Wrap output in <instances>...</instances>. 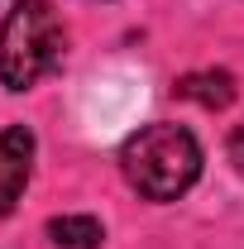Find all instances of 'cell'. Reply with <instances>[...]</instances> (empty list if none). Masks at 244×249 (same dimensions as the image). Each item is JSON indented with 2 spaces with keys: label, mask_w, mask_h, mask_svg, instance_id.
Segmentation results:
<instances>
[{
  "label": "cell",
  "mask_w": 244,
  "mask_h": 249,
  "mask_svg": "<svg viewBox=\"0 0 244 249\" xmlns=\"http://www.w3.org/2000/svg\"><path fill=\"white\" fill-rule=\"evenodd\" d=\"M62 19L53 0H15L0 24V82L10 91H29L62 67Z\"/></svg>",
  "instance_id": "2"
},
{
  "label": "cell",
  "mask_w": 244,
  "mask_h": 249,
  "mask_svg": "<svg viewBox=\"0 0 244 249\" xmlns=\"http://www.w3.org/2000/svg\"><path fill=\"white\" fill-rule=\"evenodd\" d=\"M230 163L244 173V120L235 124V134H230Z\"/></svg>",
  "instance_id": "6"
},
{
  "label": "cell",
  "mask_w": 244,
  "mask_h": 249,
  "mask_svg": "<svg viewBox=\"0 0 244 249\" xmlns=\"http://www.w3.org/2000/svg\"><path fill=\"white\" fill-rule=\"evenodd\" d=\"M34 173V134L24 124H10L0 134V216L15 211V201L24 196Z\"/></svg>",
  "instance_id": "3"
},
{
  "label": "cell",
  "mask_w": 244,
  "mask_h": 249,
  "mask_svg": "<svg viewBox=\"0 0 244 249\" xmlns=\"http://www.w3.org/2000/svg\"><path fill=\"white\" fill-rule=\"evenodd\" d=\"M173 96H182V101H196V106H206V110H225L230 101H235V77L230 72H187L173 82Z\"/></svg>",
  "instance_id": "4"
},
{
  "label": "cell",
  "mask_w": 244,
  "mask_h": 249,
  "mask_svg": "<svg viewBox=\"0 0 244 249\" xmlns=\"http://www.w3.org/2000/svg\"><path fill=\"white\" fill-rule=\"evenodd\" d=\"M120 168H124V182L144 201H177L201 178V144L192 129L158 120L124 139Z\"/></svg>",
  "instance_id": "1"
},
{
  "label": "cell",
  "mask_w": 244,
  "mask_h": 249,
  "mask_svg": "<svg viewBox=\"0 0 244 249\" xmlns=\"http://www.w3.org/2000/svg\"><path fill=\"white\" fill-rule=\"evenodd\" d=\"M48 240L58 249H101L105 230L96 216H53L48 220Z\"/></svg>",
  "instance_id": "5"
}]
</instances>
